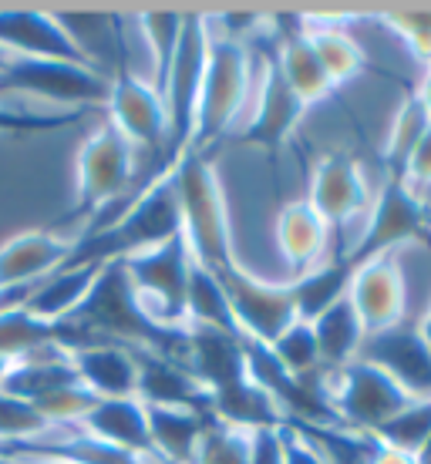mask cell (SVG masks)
<instances>
[{"label":"cell","instance_id":"obj_31","mask_svg":"<svg viewBox=\"0 0 431 464\" xmlns=\"http://www.w3.org/2000/svg\"><path fill=\"white\" fill-rule=\"evenodd\" d=\"M431 115L428 108L421 105V98L415 92L405 94V102L397 105L391 128H387V145H385V162L391 169V175H401L408 165L411 151L418 149V141L428 135Z\"/></svg>","mask_w":431,"mask_h":464},{"label":"cell","instance_id":"obj_15","mask_svg":"<svg viewBox=\"0 0 431 464\" xmlns=\"http://www.w3.org/2000/svg\"><path fill=\"white\" fill-rule=\"evenodd\" d=\"M348 300L367 337L401 324L405 306H408V293H405V276H401L395 256H377V259L354 269Z\"/></svg>","mask_w":431,"mask_h":464},{"label":"cell","instance_id":"obj_8","mask_svg":"<svg viewBox=\"0 0 431 464\" xmlns=\"http://www.w3.org/2000/svg\"><path fill=\"white\" fill-rule=\"evenodd\" d=\"M408 243H431V206L401 175H387L385 186L374 196L367 226L344 256L350 266L358 269L377 256H391L397 246Z\"/></svg>","mask_w":431,"mask_h":464},{"label":"cell","instance_id":"obj_5","mask_svg":"<svg viewBox=\"0 0 431 464\" xmlns=\"http://www.w3.org/2000/svg\"><path fill=\"white\" fill-rule=\"evenodd\" d=\"M250 92H253V58H250V47L240 44V41H226V37L212 34L206 74H202V88H199L189 151L206 155V149L230 131L236 115L246 108Z\"/></svg>","mask_w":431,"mask_h":464},{"label":"cell","instance_id":"obj_6","mask_svg":"<svg viewBox=\"0 0 431 464\" xmlns=\"http://www.w3.org/2000/svg\"><path fill=\"white\" fill-rule=\"evenodd\" d=\"M139 192V155L112 121L98 125L78 151V206L74 212L115 216Z\"/></svg>","mask_w":431,"mask_h":464},{"label":"cell","instance_id":"obj_2","mask_svg":"<svg viewBox=\"0 0 431 464\" xmlns=\"http://www.w3.org/2000/svg\"><path fill=\"white\" fill-rule=\"evenodd\" d=\"M186 367L210 401L212 418L246 430H280V407L263 394L246 367L240 334H222L210 326H189Z\"/></svg>","mask_w":431,"mask_h":464},{"label":"cell","instance_id":"obj_27","mask_svg":"<svg viewBox=\"0 0 431 464\" xmlns=\"http://www.w3.org/2000/svg\"><path fill=\"white\" fill-rule=\"evenodd\" d=\"M105 266H74V269H58L47 279L34 283V290L27 293V300L21 303L24 310L37 320H47V324H61L68 320L82 300L88 296V290L94 286V279Z\"/></svg>","mask_w":431,"mask_h":464},{"label":"cell","instance_id":"obj_46","mask_svg":"<svg viewBox=\"0 0 431 464\" xmlns=\"http://www.w3.org/2000/svg\"><path fill=\"white\" fill-rule=\"evenodd\" d=\"M415 464H431V434H428V441L415 451Z\"/></svg>","mask_w":431,"mask_h":464},{"label":"cell","instance_id":"obj_48","mask_svg":"<svg viewBox=\"0 0 431 464\" xmlns=\"http://www.w3.org/2000/svg\"><path fill=\"white\" fill-rule=\"evenodd\" d=\"M0 464H64V461H4L0 458Z\"/></svg>","mask_w":431,"mask_h":464},{"label":"cell","instance_id":"obj_42","mask_svg":"<svg viewBox=\"0 0 431 464\" xmlns=\"http://www.w3.org/2000/svg\"><path fill=\"white\" fill-rule=\"evenodd\" d=\"M367 464H415V454L391 448V444L377 441L374 434H367Z\"/></svg>","mask_w":431,"mask_h":464},{"label":"cell","instance_id":"obj_17","mask_svg":"<svg viewBox=\"0 0 431 464\" xmlns=\"http://www.w3.org/2000/svg\"><path fill=\"white\" fill-rule=\"evenodd\" d=\"M307 202L327 222V229L348 226L367 202V179L348 151H330L314 169Z\"/></svg>","mask_w":431,"mask_h":464},{"label":"cell","instance_id":"obj_45","mask_svg":"<svg viewBox=\"0 0 431 464\" xmlns=\"http://www.w3.org/2000/svg\"><path fill=\"white\" fill-rule=\"evenodd\" d=\"M431 249V243H428ZM418 330H421V337H425V343L431 347V303H428V310H425V316L418 320Z\"/></svg>","mask_w":431,"mask_h":464},{"label":"cell","instance_id":"obj_16","mask_svg":"<svg viewBox=\"0 0 431 464\" xmlns=\"http://www.w3.org/2000/svg\"><path fill=\"white\" fill-rule=\"evenodd\" d=\"M307 115V105L290 92V84L283 82L280 68L273 54H267L263 61V74H260V94H257V111L250 118V125L243 128L240 141L243 145H257L267 155H280L287 139H290L297 125Z\"/></svg>","mask_w":431,"mask_h":464},{"label":"cell","instance_id":"obj_20","mask_svg":"<svg viewBox=\"0 0 431 464\" xmlns=\"http://www.w3.org/2000/svg\"><path fill=\"white\" fill-rule=\"evenodd\" d=\"M78 428L88 430L98 441L112 444V448H122V451L135 454V458H145V461L159 464V458L152 451L145 404H142L139 397H108V401H98V404L78 420Z\"/></svg>","mask_w":431,"mask_h":464},{"label":"cell","instance_id":"obj_35","mask_svg":"<svg viewBox=\"0 0 431 464\" xmlns=\"http://www.w3.org/2000/svg\"><path fill=\"white\" fill-rule=\"evenodd\" d=\"M182 21L186 14H139L142 34H145V44H149L152 54V88L159 92L169 74V64H172L175 44H179V34H182Z\"/></svg>","mask_w":431,"mask_h":464},{"label":"cell","instance_id":"obj_37","mask_svg":"<svg viewBox=\"0 0 431 464\" xmlns=\"http://www.w3.org/2000/svg\"><path fill=\"white\" fill-rule=\"evenodd\" d=\"M273 357L280 360L283 367L293 373V377H317L324 371L320 367V350H317V337L314 326L297 320L290 330H283L280 337L269 343Z\"/></svg>","mask_w":431,"mask_h":464},{"label":"cell","instance_id":"obj_18","mask_svg":"<svg viewBox=\"0 0 431 464\" xmlns=\"http://www.w3.org/2000/svg\"><path fill=\"white\" fill-rule=\"evenodd\" d=\"M71 256V239L51 229H27L0 243V293L34 286L58 273Z\"/></svg>","mask_w":431,"mask_h":464},{"label":"cell","instance_id":"obj_29","mask_svg":"<svg viewBox=\"0 0 431 464\" xmlns=\"http://www.w3.org/2000/svg\"><path fill=\"white\" fill-rule=\"evenodd\" d=\"M310 326H314L317 350H320V367L327 373L340 371V367H348L361 357V343L367 334H364L361 320H358L348 296L334 303L330 310H324Z\"/></svg>","mask_w":431,"mask_h":464},{"label":"cell","instance_id":"obj_23","mask_svg":"<svg viewBox=\"0 0 431 464\" xmlns=\"http://www.w3.org/2000/svg\"><path fill=\"white\" fill-rule=\"evenodd\" d=\"M327 232H330L327 222L317 216L307 198H293V202L280 206L273 239H277V249H280L283 263L293 276H300L320 263V256L327 249Z\"/></svg>","mask_w":431,"mask_h":464},{"label":"cell","instance_id":"obj_44","mask_svg":"<svg viewBox=\"0 0 431 464\" xmlns=\"http://www.w3.org/2000/svg\"><path fill=\"white\" fill-rule=\"evenodd\" d=\"M415 94H418L421 105L428 108V115H431V64L425 68V74H421V84L415 88Z\"/></svg>","mask_w":431,"mask_h":464},{"label":"cell","instance_id":"obj_32","mask_svg":"<svg viewBox=\"0 0 431 464\" xmlns=\"http://www.w3.org/2000/svg\"><path fill=\"white\" fill-rule=\"evenodd\" d=\"M303 31H307V41L317 51L334 88L354 82L364 71V51L348 31H340V27H303Z\"/></svg>","mask_w":431,"mask_h":464},{"label":"cell","instance_id":"obj_28","mask_svg":"<svg viewBox=\"0 0 431 464\" xmlns=\"http://www.w3.org/2000/svg\"><path fill=\"white\" fill-rule=\"evenodd\" d=\"M350 276H354V266L348 263V256H338L330 263H317L314 269L293 276L290 293L293 306H297V320L314 324L324 310H330L338 300H344L350 290Z\"/></svg>","mask_w":431,"mask_h":464},{"label":"cell","instance_id":"obj_39","mask_svg":"<svg viewBox=\"0 0 431 464\" xmlns=\"http://www.w3.org/2000/svg\"><path fill=\"white\" fill-rule=\"evenodd\" d=\"M381 21L395 31L405 47H408V54L418 64L428 68L431 64V14H408V11H395V14H385Z\"/></svg>","mask_w":431,"mask_h":464},{"label":"cell","instance_id":"obj_34","mask_svg":"<svg viewBox=\"0 0 431 464\" xmlns=\"http://www.w3.org/2000/svg\"><path fill=\"white\" fill-rule=\"evenodd\" d=\"M253 444H257V430L233 428L212 418L210 428L202 430L192 464H250L253 461Z\"/></svg>","mask_w":431,"mask_h":464},{"label":"cell","instance_id":"obj_25","mask_svg":"<svg viewBox=\"0 0 431 464\" xmlns=\"http://www.w3.org/2000/svg\"><path fill=\"white\" fill-rule=\"evenodd\" d=\"M74 383L82 381H78V373L71 367L68 353L61 347H51L11 363L7 373H4V381H0V391L21 397L27 404H37V401L51 397L54 391H64V387H74Z\"/></svg>","mask_w":431,"mask_h":464},{"label":"cell","instance_id":"obj_30","mask_svg":"<svg viewBox=\"0 0 431 464\" xmlns=\"http://www.w3.org/2000/svg\"><path fill=\"white\" fill-rule=\"evenodd\" d=\"M186 326H210V330H222V334H240L233 324V314H230L220 276L202 266L192 269V279H189Z\"/></svg>","mask_w":431,"mask_h":464},{"label":"cell","instance_id":"obj_7","mask_svg":"<svg viewBox=\"0 0 431 464\" xmlns=\"http://www.w3.org/2000/svg\"><path fill=\"white\" fill-rule=\"evenodd\" d=\"M210 14H186L169 74L159 88L165 118H169V145H165V169L169 172L179 165V159L186 155L189 141H192V121H196L199 88H202L206 58H210Z\"/></svg>","mask_w":431,"mask_h":464},{"label":"cell","instance_id":"obj_40","mask_svg":"<svg viewBox=\"0 0 431 464\" xmlns=\"http://www.w3.org/2000/svg\"><path fill=\"white\" fill-rule=\"evenodd\" d=\"M277 434H280L283 464H330L324 458V451H320V448H317L310 438H303L297 428H290V424H283Z\"/></svg>","mask_w":431,"mask_h":464},{"label":"cell","instance_id":"obj_33","mask_svg":"<svg viewBox=\"0 0 431 464\" xmlns=\"http://www.w3.org/2000/svg\"><path fill=\"white\" fill-rule=\"evenodd\" d=\"M84 108H27V105H7L0 102V135H47V131H61V128H74L84 121Z\"/></svg>","mask_w":431,"mask_h":464},{"label":"cell","instance_id":"obj_3","mask_svg":"<svg viewBox=\"0 0 431 464\" xmlns=\"http://www.w3.org/2000/svg\"><path fill=\"white\" fill-rule=\"evenodd\" d=\"M179 232H182V216H179L175 182L172 172H165L139 188L115 216L92 222L78 239H71V256L61 269L122 263L169 243Z\"/></svg>","mask_w":431,"mask_h":464},{"label":"cell","instance_id":"obj_12","mask_svg":"<svg viewBox=\"0 0 431 464\" xmlns=\"http://www.w3.org/2000/svg\"><path fill=\"white\" fill-rule=\"evenodd\" d=\"M108 121L129 139V145L142 159H152L159 172L165 169V145H169V118H165L162 94L152 88L149 78H139L135 71H118L112 74V92H108Z\"/></svg>","mask_w":431,"mask_h":464},{"label":"cell","instance_id":"obj_1","mask_svg":"<svg viewBox=\"0 0 431 464\" xmlns=\"http://www.w3.org/2000/svg\"><path fill=\"white\" fill-rule=\"evenodd\" d=\"M78 326L94 343H122L159 353L165 360L186 363L189 360V326H169L145 310L142 296L132 286L122 263H108L82 306L64 320Z\"/></svg>","mask_w":431,"mask_h":464},{"label":"cell","instance_id":"obj_13","mask_svg":"<svg viewBox=\"0 0 431 464\" xmlns=\"http://www.w3.org/2000/svg\"><path fill=\"white\" fill-rule=\"evenodd\" d=\"M230 303L236 330L250 340L273 343L283 330L297 324V306H293L290 283H267V279L246 273L240 263H230L216 273Z\"/></svg>","mask_w":431,"mask_h":464},{"label":"cell","instance_id":"obj_47","mask_svg":"<svg viewBox=\"0 0 431 464\" xmlns=\"http://www.w3.org/2000/svg\"><path fill=\"white\" fill-rule=\"evenodd\" d=\"M11 58H14L11 51H4V47H0V71H4L7 64H11Z\"/></svg>","mask_w":431,"mask_h":464},{"label":"cell","instance_id":"obj_36","mask_svg":"<svg viewBox=\"0 0 431 464\" xmlns=\"http://www.w3.org/2000/svg\"><path fill=\"white\" fill-rule=\"evenodd\" d=\"M431 434V397L425 401H411L408 407H401L395 418L385 420L381 428L374 430L377 441L391 444V448H401V451L415 454L421 444L428 441Z\"/></svg>","mask_w":431,"mask_h":464},{"label":"cell","instance_id":"obj_14","mask_svg":"<svg viewBox=\"0 0 431 464\" xmlns=\"http://www.w3.org/2000/svg\"><path fill=\"white\" fill-rule=\"evenodd\" d=\"M361 360L381 367L391 381L415 401L431 397V347L421 337L418 324L401 320L391 330L371 334L361 343Z\"/></svg>","mask_w":431,"mask_h":464},{"label":"cell","instance_id":"obj_10","mask_svg":"<svg viewBox=\"0 0 431 464\" xmlns=\"http://www.w3.org/2000/svg\"><path fill=\"white\" fill-rule=\"evenodd\" d=\"M122 266H125L132 286L145 303V310L155 320H162L169 326H186V296L196 259L189 253L182 232L172 236L169 243L149 249V253L122 259Z\"/></svg>","mask_w":431,"mask_h":464},{"label":"cell","instance_id":"obj_11","mask_svg":"<svg viewBox=\"0 0 431 464\" xmlns=\"http://www.w3.org/2000/svg\"><path fill=\"white\" fill-rule=\"evenodd\" d=\"M324 383L340 424L350 430H361V434H374L385 420L395 418L401 407H408L415 401L381 367H374L361 357L340 371L327 373Z\"/></svg>","mask_w":431,"mask_h":464},{"label":"cell","instance_id":"obj_19","mask_svg":"<svg viewBox=\"0 0 431 464\" xmlns=\"http://www.w3.org/2000/svg\"><path fill=\"white\" fill-rule=\"evenodd\" d=\"M0 47L11 51L14 58H47L88 64L84 54L68 37V31L61 27L58 14L51 11H0Z\"/></svg>","mask_w":431,"mask_h":464},{"label":"cell","instance_id":"obj_43","mask_svg":"<svg viewBox=\"0 0 431 464\" xmlns=\"http://www.w3.org/2000/svg\"><path fill=\"white\" fill-rule=\"evenodd\" d=\"M250 464H283L280 434L277 430H257V444H253V461Z\"/></svg>","mask_w":431,"mask_h":464},{"label":"cell","instance_id":"obj_22","mask_svg":"<svg viewBox=\"0 0 431 464\" xmlns=\"http://www.w3.org/2000/svg\"><path fill=\"white\" fill-rule=\"evenodd\" d=\"M139 367V401L142 404H162V407H192V411H210V401L202 394L199 381L192 377L186 363L165 360L149 350L129 347ZM212 414V411H210Z\"/></svg>","mask_w":431,"mask_h":464},{"label":"cell","instance_id":"obj_4","mask_svg":"<svg viewBox=\"0 0 431 464\" xmlns=\"http://www.w3.org/2000/svg\"><path fill=\"white\" fill-rule=\"evenodd\" d=\"M172 182L179 216H182V236H186L196 266L220 273L230 263H236L230 206H226L216 165L199 151H186L172 169Z\"/></svg>","mask_w":431,"mask_h":464},{"label":"cell","instance_id":"obj_38","mask_svg":"<svg viewBox=\"0 0 431 464\" xmlns=\"http://www.w3.org/2000/svg\"><path fill=\"white\" fill-rule=\"evenodd\" d=\"M51 428L41 414H37L34 404H27L21 397L4 394L0 391V444L4 441H27V438H37Z\"/></svg>","mask_w":431,"mask_h":464},{"label":"cell","instance_id":"obj_41","mask_svg":"<svg viewBox=\"0 0 431 464\" xmlns=\"http://www.w3.org/2000/svg\"><path fill=\"white\" fill-rule=\"evenodd\" d=\"M401 179H405L415 192H418V188H431V128H428V135L418 141V149L411 151V159H408V165H405Z\"/></svg>","mask_w":431,"mask_h":464},{"label":"cell","instance_id":"obj_21","mask_svg":"<svg viewBox=\"0 0 431 464\" xmlns=\"http://www.w3.org/2000/svg\"><path fill=\"white\" fill-rule=\"evenodd\" d=\"M78 381L94 397H139V367L129 347L122 343H84V347L64 350Z\"/></svg>","mask_w":431,"mask_h":464},{"label":"cell","instance_id":"obj_26","mask_svg":"<svg viewBox=\"0 0 431 464\" xmlns=\"http://www.w3.org/2000/svg\"><path fill=\"white\" fill-rule=\"evenodd\" d=\"M273 61L280 68L283 82L290 84V92L300 98L303 105H320L324 98H330L334 84L327 78L324 64L317 58V51L307 41V31L303 27H293L290 34L280 37V44L273 51Z\"/></svg>","mask_w":431,"mask_h":464},{"label":"cell","instance_id":"obj_24","mask_svg":"<svg viewBox=\"0 0 431 464\" xmlns=\"http://www.w3.org/2000/svg\"><path fill=\"white\" fill-rule=\"evenodd\" d=\"M149 418L152 451L159 464H192L202 430L210 428V411H192V407H162L145 404Z\"/></svg>","mask_w":431,"mask_h":464},{"label":"cell","instance_id":"obj_9","mask_svg":"<svg viewBox=\"0 0 431 464\" xmlns=\"http://www.w3.org/2000/svg\"><path fill=\"white\" fill-rule=\"evenodd\" d=\"M112 92V78L105 71L71 61L47 58H11V64L0 71V98L21 94L37 98L54 108H94L105 105Z\"/></svg>","mask_w":431,"mask_h":464}]
</instances>
